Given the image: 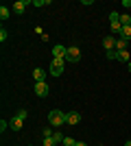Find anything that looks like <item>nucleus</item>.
<instances>
[{
    "mask_svg": "<svg viewBox=\"0 0 131 146\" xmlns=\"http://www.w3.org/2000/svg\"><path fill=\"white\" fill-rule=\"evenodd\" d=\"M53 140H55L57 144H63V140H66V135H63L61 131H59V129H57V131H55V135H53Z\"/></svg>",
    "mask_w": 131,
    "mask_h": 146,
    "instance_id": "4468645a",
    "label": "nucleus"
},
{
    "mask_svg": "<svg viewBox=\"0 0 131 146\" xmlns=\"http://www.w3.org/2000/svg\"><path fill=\"white\" fill-rule=\"evenodd\" d=\"M33 92H35V94H37L39 98H44V96H48L50 87H48V83L44 81V83H35V87H33Z\"/></svg>",
    "mask_w": 131,
    "mask_h": 146,
    "instance_id": "20e7f679",
    "label": "nucleus"
},
{
    "mask_svg": "<svg viewBox=\"0 0 131 146\" xmlns=\"http://www.w3.org/2000/svg\"><path fill=\"white\" fill-rule=\"evenodd\" d=\"M33 5L35 7H46V5H50V0H35Z\"/></svg>",
    "mask_w": 131,
    "mask_h": 146,
    "instance_id": "4be33fe9",
    "label": "nucleus"
},
{
    "mask_svg": "<svg viewBox=\"0 0 131 146\" xmlns=\"http://www.w3.org/2000/svg\"><path fill=\"white\" fill-rule=\"evenodd\" d=\"M66 61H70V63L81 61V50L76 48V46H70V48H68V55H66Z\"/></svg>",
    "mask_w": 131,
    "mask_h": 146,
    "instance_id": "7ed1b4c3",
    "label": "nucleus"
},
{
    "mask_svg": "<svg viewBox=\"0 0 131 146\" xmlns=\"http://www.w3.org/2000/svg\"><path fill=\"white\" fill-rule=\"evenodd\" d=\"M127 68H129V70H131V61H129V63H127Z\"/></svg>",
    "mask_w": 131,
    "mask_h": 146,
    "instance_id": "c85d7f7f",
    "label": "nucleus"
},
{
    "mask_svg": "<svg viewBox=\"0 0 131 146\" xmlns=\"http://www.w3.org/2000/svg\"><path fill=\"white\" fill-rule=\"evenodd\" d=\"M120 37L129 42V39H131V26H122V29H120Z\"/></svg>",
    "mask_w": 131,
    "mask_h": 146,
    "instance_id": "ddd939ff",
    "label": "nucleus"
},
{
    "mask_svg": "<svg viewBox=\"0 0 131 146\" xmlns=\"http://www.w3.org/2000/svg\"><path fill=\"white\" fill-rule=\"evenodd\" d=\"M125 146H131V140H127V144H125Z\"/></svg>",
    "mask_w": 131,
    "mask_h": 146,
    "instance_id": "cd10ccee",
    "label": "nucleus"
},
{
    "mask_svg": "<svg viewBox=\"0 0 131 146\" xmlns=\"http://www.w3.org/2000/svg\"><path fill=\"white\" fill-rule=\"evenodd\" d=\"M118 61H125V63H129V61H131L129 50H118Z\"/></svg>",
    "mask_w": 131,
    "mask_h": 146,
    "instance_id": "f8f14e48",
    "label": "nucleus"
},
{
    "mask_svg": "<svg viewBox=\"0 0 131 146\" xmlns=\"http://www.w3.org/2000/svg\"><path fill=\"white\" fill-rule=\"evenodd\" d=\"M63 66H66V59H53V63H50V76H61Z\"/></svg>",
    "mask_w": 131,
    "mask_h": 146,
    "instance_id": "f03ea898",
    "label": "nucleus"
},
{
    "mask_svg": "<svg viewBox=\"0 0 131 146\" xmlns=\"http://www.w3.org/2000/svg\"><path fill=\"white\" fill-rule=\"evenodd\" d=\"M107 59H114V61H118V50H107Z\"/></svg>",
    "mask_w": 131,
    "mask_h": 146,
    "instance_id": "a211bd4d",
    "label": "nucleus"
},
{
    "mask_svg": "<svg viewBox=\"0 0 131 146\" xmlns=\"http://www.w3.org/2000/svg\"><path fill=\"white\" fill-rule=\"evenodd\" d=\"M53 135H55L53 129H42V137H53Z\"/></svg>",
    "mask_w": 131,
    "mask_h": 146,
    "instance_id": "aec40b11",
    "label": "nucleus"
},
{
    "mask_svg": "<svg viewBox=\"0 0 131 146\" xmlns=\"http://www.w3.org/2000/svg\"><path fill=\"white\" fill-rule=\"evenodd\" d=\"M33 79H35V83H44L46 81V72H44L42 68H35L33 70Z\"/></svg>",
    "mask_w": 131,
    "mask_h": 146,
    "instance_id": "1a4fd4ad",
    "label": "nucleus"
},
{
    "mask_svg": "<svg viewBox=\"0 0 131 146\" xmlns=\"http://www.w3.org/2000/svg\"><path fill=\"white\" fill-rule=\"evenodd\" d=\"M5 39H7V31L0 29V42H5Z\"/></svg>",
    "mask_w": 131,
    "mask_h": 146,
    "instance_id": "393cba45",
    "label": "nucleus"
},
{
    "mask_svg": "<svg viewBox=\"0 0 131 146\" xmlns=\"http://www.w3.org/2000/svg\"><path fill=\"white\" fill-rule=\"evenodd\" d=\"M66 55H68V48H66V46H61V44H55V46H53V57H55V59H66Z\"/></svg>",
    "mask_w": 131,
    "mask_h": 146,
    "instance_id": "39448f33",
    "label": "nucleus"
},
{
    "mask_svg": "<svg viewBox=\"0 0 131 146\" xmlns=\"http://www.w3.org/2000/svg\"><path fill=\"white\" fill-rule=\"evenodd\" d=\"M15 116H20V118H22V120H26V116H29V111H24V109H22V111H18Z\"/></svg>",
    "mask_w": 131,
    "mask_h": 146,
    "instance_id": "b1692460",
    "label": "nucleus"
},
{
    "mask_svg": "<svg viewBox=\"0 0 131 146\" xmlns=\"http://www.w3.org/2000/svg\"><path fill=\"white\" fill-rule=\"evenodd\" d=\"M103 48H105V52L107 50H116V37L107 35L105 39H103Z\"/></svg>",
    "mask_w": 131,
    "mask_h": 146,
    "instance_id": "6e6552de",
    "label": "nucleus"
},
{
    "mask_svg": "<svg viewBox=\"0 0 131 146\" xmlns=\"http://www.w3.org/2000/svg\"><path fill=\"white\" fill-rule=\"evenodd\" d=\"M74 146H87V144H85V142H76Z\"/></svg>",
    "mask_w": 131,
    "mask_h": 146,
    "instance_id": "bb28decb",
    "label": "nucleus"
},
{
    "mask_svg": "<svg viewBox=\"0 0 131 146\" xmlns=\"http://www.w3.org/2000/svg\"><path fill=\"white\" fill-rule=\"evenodd\" d=\"M122 7H127V9H131V0H122Z\"/></svg>",
    "mask_w": 131,
    "mask_h": 146,
    "instance_id": "a878e982",
    "label": "nucleus"
},
{
    "mask_svg": "<svg viewBox=\"0 0 131 146\" xmlns=\"http://www.w3.org/2000/svg\"><path fill=\"white\" fill-rule=\"evenodd\" d=\"M79 122H81V113H79V111L66 113V124H72V127H74V124H79Z\"/></svg>",
    "mask_w": 131,
    "mask_h": 146,
    "instance_id": "0eeeda50",
    "label": "nucleus"
},
{
    "mask_svg": "<svg viewBox=\"0 0 131 146\" xmlns=\"http://www.w3.org/2000/svg\"><path fill=\"white\" fill-rule=\"evenodd\" d=\"M76 142L72 140V137H66V140H63V146H74Z\"/></svg>",
    "mask_w": 131,
    "mask_h": 146,
    "instance_id": "5701e85b",
    "label": "nucleus"
},
{
    "mask_svg": "<svg viewBox=\"0 0 131 146\" xmlns=\"http://www.w3.org/2000/svg\"><path fill=\"white\" fill-rule=\"evenodd\" d=\"M9 127H11V124H9L7 120H0V131H2V133H5V131H7Z\"/></svg>",
    "mask_w": 131,
    "mask_h": 146,
    "instance_id": "412c9836",
    "label": "nucleus"
},
{
    "mask_svg": "<svg viewBox=\"0 0 131 146\" xmlns=\"http://www.w3.org/2000/svg\"><path fill=\"white\" fill-rule=\"evenodd\" d=\"M26 7H29V2H26V0H18V2H13V5H11V11L18 13V15H22V13L26 11Z\"/></svg>",
    "mask_w": 131,
    "mask_h": 146,
    "instance_id": "423d86ee",
    "label": "nucleus"
},
{
    "mask_svg": "<svg viewBox=\"0 0 131 146\" xmlns=\"http://www.w3.org/2000/svg\"><path fill=\"white\" fill-rule=\"evenodd\" d=\"M22 122H24V120H22L20 116H13L9 124H11V129H13V131H20V129H22Z\"/></svg>",
    "mask_w": 131,
    "mask_h": 146,
    "instance_id": "9d476101",
    "label": "nucleus"
},
{
    "mask_svg": "<svg viewBox=\"0 0 131 146\" xmlns=\"http://www.w3.org/2000/svg\"><path fill=\"white\" fill-rule=\"evenodd\" d=\"M109 22H112V24H114V22H120V13L112 11V13H109Z\"/></svg>",
    "mask_w": 131,
    "mask_h": 146,
    "instance_id": "f3484780",
    "label": "nucleus"
},
{
    "mask_svg": "<svg viewBox=\"0 0 131 146\" xmlns=\"http://www.w3.org/2000/svg\"><path fill=\"white\" fill-rule=\"evenodd\" d=\"M120 24H122V26H131V15H127V13H125V15H120Z\"/></svg>",
    "mask_w": 131,
    "mask_h": 146,
    "instance_id": "dca6fc26",
    "label": "nucleus"
},
{
    "mask_svg": "<svg viewBox=\"0 0 131 146\" xmlns=\"http://www.w3.org/2000/svg\"><path fill=\"white\" fill-rule=\"evenodd\" d=\"M11 9H9V7H0V20H2V22H5V20H9V15H11Z\"/></svg>",
    "mask_w": 131,
    "mask_h": 146,
    "instance_id": "9b49d317",
    "label": "nucleus"
},
{
    "mask_svg": "<svg viewBox=\"0 0 131 146\" xmlns=\"http://www.w3.org/2000/svg\"><path fill=\"white\" fill-rule=\"evenodd\" d=\"M42 146H57V142L53 140V137H44V142H42Z\"/></svg>",
    "mask_w": 131,
    "mask_h": 146,
    "instance_id": "6ab92c4d",
    "label": "nucleus"
},
{
    "mask_svg": "<svg viewBox=\"0 0 131 146\" xmlns=\"http://www.w3.org/2000/svg\"><path fill=\"white\" fill-rule=\"evenodd\" d=\"M48 124L53 129H59L66 124V111H59V109H53L48 113Z\"/></svg>",
    "mask_w": 131,
    "mask_h": 146,
    "instance_id": "f257e3e1",
    "label": "nucleus"
},
{
    "mask_svg": "<svg viewBox=\"0 0 131 146\" xmlns=\"http://www.w3.org/2000/svg\"><path fill=\"white\" fill-rule=\"evenodd\" d=\"M26 146H33V144H26Z\"/></svg>",
    "mask_w": 131,
    "mask_h": 146,
    "instance_id": "c756f323",
    "label": "nucleus"
},
{
    "mask_svg": "<svg viewBox=\"0 0 131 146\" xmlns=\"http://www.w3.org/2000/svg\"><path fill=\"white\" fill-rule=\"evenodd\" d=\"M116 50H127V39L118 37V39H116Z\"/></svg>",
    "mask_w": 131,
    "mask_h": 146,
    "instance_id": "2eb2a0df",
    "label": "nucleus"
}]
</instances>
